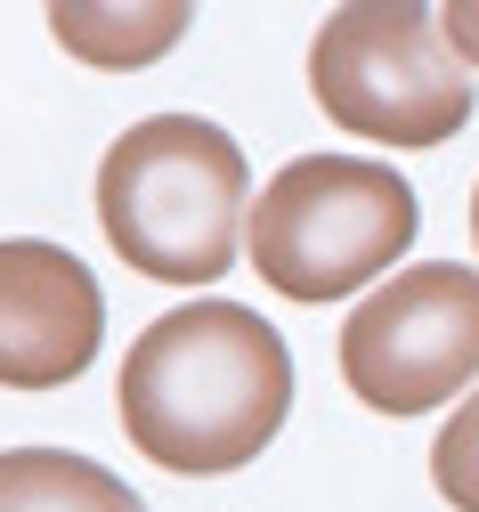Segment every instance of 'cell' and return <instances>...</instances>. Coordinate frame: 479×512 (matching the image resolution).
<instances>
[{"instance_id":"cell-4","label":"cell","mask_w":479,"mask_h":512,"mask_svg":"<svg viewBox=\"0 0 479 512\" xmlns=\"http://www.w3.org/2000/svg\"><path fill=\"white\" fill-rule=\"evenodd\" d=\"M317 106L382 147H447L471 122V66L455 57L439 9L423 0H358L333 9L309 41Z\"/></svg>"},{"instance_id":"cell-2","label":"cell","mask_w":479,"mask_h":512,"mask_svg":"<svg viewBox=\"0 0 479 512\" xmlns=\"http://www.w3.org/2000/svg\"><path fill=\"white\" fill-rule=\"evenodd\" d=\"M244 196H252L244 147L203 114H147L98 163V228L155 285L228 277L252 228Z\"/></svg>"},{"instance_id":"cell-1","label":"cell","mask_w":479,"mask_h":512,"mask_svg":"<svg viewBox=\"0 0 479 512\" xmlns=\"http://www.w3.org/2000/svg\"><path fill=\"white\" fill-rule=\"evenodd\" d=\"M293 415V350L244 301H179L122 358V431L147 464L212 480L252 464Z\"/></svg>"},{"instance_id":"cell-10","label":"cell","mask_w":479,"mask_h":512,"mask_svg":"<svg viewBox=\"0 0 479 512\" xmlns=\"http://www.w3.org/2000/svg\"><path fill=\"white\" fill-rule=\"evenodd\" d=\"M439 25H447V41H455L463 66H479V0H455V9H439Z\"/></svg>"},{"instance_id":"cell-11","label":"cell","mask_w":479,"mask_h":512,"mask_svg":"<svg viewBox=\"0 0 479 512\" xmlns=\"http://www.w3.org/2000/svg\"><path fill=\"white\" fill-rule=\"evenodd\" d=\"M471 244H479V187H471Z\"/></svg>"},{"instance_id":"cell-5","label":"cell","mask_w":479,"mask_h":512,"mask_svg":"<svg viewBox=\"0 0 479 512\" xmlns=\"http://www.w3.org/2000/svg\"><path fill=\"white\" fill-rule=\"evenodd\" d=\"M341 382L374 415H431L479 382V269L423 261L382 277L341 326Z\"/></svg>"},{"instance_id":"cell-9","label":"cell","mask_w":479,"mask_h":512,"mask_svg":"<svg viewBox=\"0 0 479 512\" xmlns=\"http://www.w3.org/2000/svg\"><path fill=\"white\" fill-rule=\"evenodd\" d=\"M431 480L455 512H479V391L447 415V431L431 439Z\"/></svg>"},{"instance_id":"cell-7","label":"cell","mask_w":479,"mask_h":512,"mask_svg":"<svg viewBox=\"0 0 479 512\" xmlns=\"http://www.w3.org/2000/svg\"><path fill=\"white\" fill-rule=\"evenodd\" d=\"M0 512H147V504L74 447H9L0 456Z\"/></svg>"},{"instance_id":"cell-6","label":"cell","mask_w":479,"mask_h":512,"mask_svg":"<svg viewBox=\"0 0 479 512\" xmlns=\"http://www.w3.org/2000/svg\"><path fill=\"white\" fill-rule=\"evenodd\" d=\"M106 342V293L65 244L9 236L0 244V382L9 391H57Z\"/></svg>"},{"instance_id":"cell-8","label":"cell","mask_w":479,"mask_h":512,"mask_svg":"<svg viewBox=\"0 0 479 512\" xmlns=\"http://www.w3.org/2000/svg\"><path fill=\"white\" fill-rule=\"evenodd\" d=\"M49 25L90 66H155L187 33V9L179 0H155V9H82V0H65V9H49Z\"/></svg>"},{"instance_id":"cell-3","label":"cell","mask_w":479,"mask_h":512,"mask_svg":"<svg viewBox=\"0 0 479 512\" xmlns=\"http://www.w3.org/2000/svg\"><path fill=\"white\" fill-rule=\"evenodd\" d=\"M423 204L406 171L366 155H293L252 204V269L285 301H350L415 244Z\"/></svg>"}]
</instances>
